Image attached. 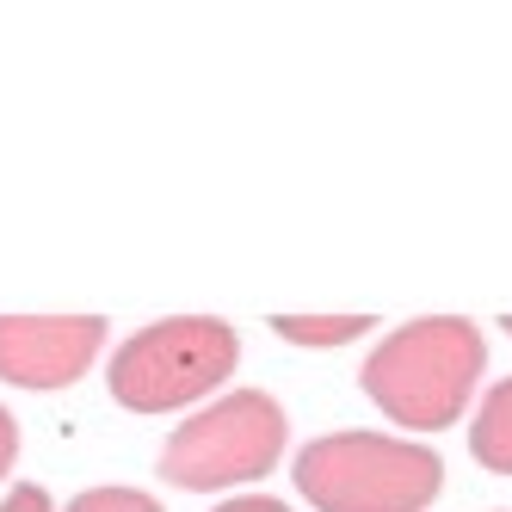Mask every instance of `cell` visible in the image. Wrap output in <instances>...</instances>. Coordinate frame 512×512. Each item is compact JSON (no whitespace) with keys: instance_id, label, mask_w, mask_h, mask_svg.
I'll use <instances>...</instances> for the list:
<instances>
[{"instance_id":"6da1fadb","label":"cell","mask_w":512,"mask_h":512,"mask_svg":"<svg viewBox=\"0 0 512 512\" xmlns=\"http://www.w3.org/2000/svg\"><path fill=\"white\" fill-rule=\"evenodd\" d=\"M482 364H488L482 327L463 321V315H426V321H401L395 334L364 358L358 383L395 426L445 432L475 401Z\"/></svg>"},{"instance_id":"7a4b0ae2","label":"cell","mask_w":512,"mask_h":512,"mask_svg":"<svg viewBox=\"0 0 512 512\" xmlns=\"http://www.w3.org/2000/svg\"><path fill=\"white\" fill-rule=\"evenodd\" d=\"M445 463L395 432H327L297 451V494L315 512H426Z\"/></svg>"},{"instance_id":"3957f363","label":"cell","mask_w":512,"mask_h":512,"mask_svg":"<svg viewBox=\"0 0 512 512\" xmlns=\"http://www.w3.org/2000/svg\"><path fill=\"white\" fill-rule=\"evenodd\" d=\"M235 358H241V340L229 321L173 315L118 346V358L105 364V389L130 414H167V408H192L210 389H223Z\"/></svg>"},{"instance_id":"277c9868","label":"cell","mask_w":512,"mask_h":512,"mask_svg":"<svg viewBox=\"0 0 512 512\" xmlns=\"http://www.w3.org/2000/svg\"><path fill=\"white\" fill-rule=\"evenodd\" d=\"M284 408L266 389H235L223 401L179 420L161 445V482L192 488V494H223L241 482H266L284 457Z\"/></svg>"},{"instance_id":"5b68a950","label":"cell","mask_w":512,"mask_h":512,"mask_svg":"<svg viewBox=\"0 0 512 512\" xmlns=\"http://www.w3.org/2000/svg\"><path fill=\"white\" fill-rule=\"evenodd\" d=\"M105 346L99 315H0V383L68 389L93 371Z\"/></svg>"},{"instance_id":"8992f818","label":"cell","mask_w":512,"mask_h":512,"mask_svg":"<svg viewBox=\"0 0 512 512\" xmlns=\"http://www.w3.org/2000/svg\"><path fill=\"white\" fill-rule=\"evenodd\" d=\"M469 457L494 469V475H512V377L494 383L475 408V426H469Z\"/></svg>"},{"instance_id":"52a82bcc","label":"cell","mask_w":512,"mask_h":512,"mask_svg":"<svg viewBox=\"0 0 512 512\" xmlns=\"http://www.w3.org/2000/svg\"><path fill=\"white\" fill-rule=\"evenodd\" d=\"M371 327H377L371 315H272V334H278V340H290V346H315V352L346 346V340H364Z\"/></svg>"},{"instance_id":"ba28073f","label":"cell","mask_w":512,"mask_h":512,"mask_svg":"<svg viewBox=\"0 0 512 512\" xmlns=\"http://www.w3.org/2000/svg\"><path fill=\"white\" fill-rule=\"evenodd\" d=\"M62 512H167L161 500H149L142 488H87V494H75Z\"/></svg>"},{"instance_id":"9c48e42d","label":"cell","mask_w":512,"mask_h":512,"mask_svg":"<svg viewBox=\"0 0 512 512\" xmlns=\"http://www.w3.org/2000/svg\"><path fill=\"white\" fill-rule=\"evenodd\" d=\"M0 512H50V494H44L38 482H19V488H7Z\"/></svg>"},{"instance_id":"30bf717a","label":"cell","mask_w":512,"mask_h":512,"mask_svg":"<svg viewBox=\"0 0 512 512\" xmlns=\"http://www.w3.org/2000/svg\"><path fill=\"white\" fill-rule=\"evenodd\" d=\"M13 463H19V420L0 408V475H7Z\"/></svg>"},{"instance_id":"8fae6325","label":"cell","mask_w":512,"mask_h":512,"mask_svg":"<svg viewBox=\"0 0 512 512\" xmlns=\"http://www.w3.org/2000/svg\"><path fill=\"white\" fill-rule=\"evenodd\" d=\"M210 512H290V506L272 500V494H241V500H223V506H210Z\"/></svg>"},{"instance_id":"7c38bea8","label":"cell","mask_w":512,"mask_h":512,"mask_svg":"<svg viewBox=\"0 0 512 512\" xmlns=\"http://www.w3.org/2000/svg\"><path fill=\"white\" fill-rule=\"evenodd\" d=\"M500 334H512V315H500Z\"/></svg>"}]
</instances>
